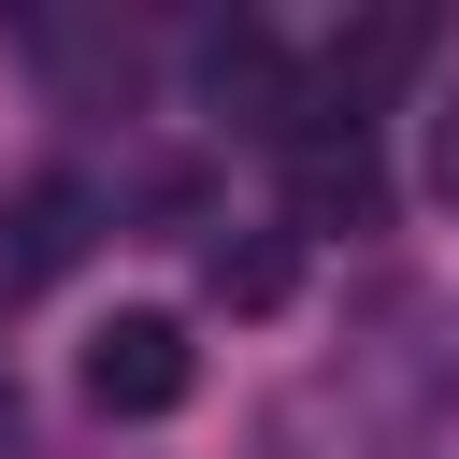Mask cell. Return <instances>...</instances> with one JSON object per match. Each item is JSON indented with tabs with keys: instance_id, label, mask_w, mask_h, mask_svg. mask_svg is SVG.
Here are the masks:
<instances>
[{
	"instance_id": "5b68a950",
	"label": "cell",
	"mask_w": 459,
	"mask_h": 459,
	"mask_svg": "<svg viewBox=\"0 0 459 459\" xmlns=\"http://www.w3.org/2000/svg\"><path fill=\"white\" fill-rule=\"evenodd\" d=\"M430 201H445V215H459V86H445V100H430Z\"/></svg>"
},
{
	"instance_id": "6da1fadb",
	"label": "cell",
	"mask_w": 459,
	"mask_h": 459,
	"mask_svg": "<svg viewBox=\"0 0 459 459\" xmlns=\"http://www.w3.org/2000/svg\"><path fill=\"white\" fill-rule=\"evenodd\" d=\"M201 387V344H186V316H115V330H86V416H172Z\"/></svg>"
},
{
	"instance_id": "277c9868",
	"label": "cell",
	"mask_w": 459,
	"mask_h": 459,
	"mask_svg": "<svg viewBox=\"0 0 459 459\" xmlns=\"http://www.w3.org/2000/svg\"><path fill=\"white\" fill-rule=\"evenodd\" d=\"M201 287H215L230 316H273V301H287V244H273V230H258V244H215Z\"/></svg>"
},
{
	"instance_id": "3957f363",
	"label": "cell",
	"mask_w": 459,
	"mask_h": 459,
	"mask_svg": "<svg viewBox=\"0 0 459 459\" xmlns=\"http://www.w3.org/2000/svg\"><path fill=\"white\" fill-rule=\"evenodd\" d=\"M287 201H301V230H373V215H387L373 129H301V143H287Z\"/></svg>"
},
{
	"instance_id": "7a4b0ae2",
	"label": "cell",
	"mask_w": 459,
	"mask_h": 459,
	"mask_svg": "<svg viewBox=\"0 0 459 459\" xmlns=\"http://www.w3.org/2000/svg\"><path fill=\"white\" fill-rule=\"evenodd\" d=\"M100 172H29L14 201H0V287H57L86 244H100Z\"/></svg>"
},
{
	"instance_id": "8992f818",
	"label": "cell",
	"mask_w": 459,
	"mask_h": 459,
	"mask_svg": "<svg viewBox=\"0 0 459 459\" xmlns=\"http://www.w3.org/2000/svg\"><path fill=\"white\" fill-rule=\"evenodd\" d=\"M14 430H29V416H14V373H0V459H14Z\"/></svg>"
}]
</instances>
